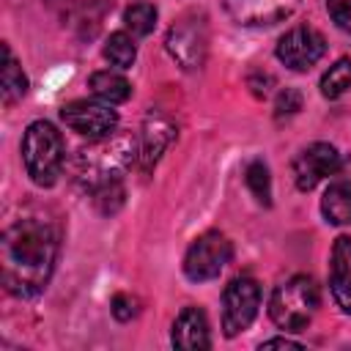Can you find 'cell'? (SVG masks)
<instances>
[{"label": "cell", "instance_id": "cell-17", "mask_svg": "<svg viewBox=\"0 0 351 351\" xmlns=\"http://www.w3.org/2000/svg\"><path fill=\"white\" fill-rule=\"evenodd\" d=\"M3 77H0V93H3V104L11 107L14 101H19L25 93H27V77L16 60V55L11 52L8 44H3Z\"/></svg>", "mask_w": 351, "mask_h": 351}, {"label": "cell", "instance_id": "cell-1", "mask_svg": "<svg viewBox=\"0 0 351 351\" xmlns=\"http://www.w3.org/2000/svg\"><path fill=\"white\" fill-rule=\"evenodd\" d=\"M58 233L41 217H25L11 222L0 239L3 285L11 296H38L55 271Z\"/></svg>", "mask_w": 351, "mask_h": 351}, {"label": "cell", "instance_id": "cell-13", "mask_svg": "<svg viewBox=\"0 0 351 351\" xmlns=\"http://www.w3.org/2000/svg\"><path fill=\"white\" fill-rule=\"evenodd\" d=\"M170 340L181 351H197V348H211V335H208V318L200 307H184L176 321Z\"/></svg>", "mask_w": 351, "mask_h": 351}, {"label": "cell", "instance_id": "cell-5", "mask_svg": "<svg viewBox=\"0 0 351 351\" xmlns=\"http://www.w3.org/2000/svg\"><path fill=\"white\" fill-rule=\"evenodd\" d=\"M165 47L170 52V58L184 69V71H195L203 66L206 52H208V22L203 14L197 11H186L181 14L165 38Z\"/></svg>", "mask_w": 351, "mask_h": 351}, {"label": "cell", "instance_id": "cell-16", "mask_svg": "<svg viewBox=\"0 0 351 351\" xmlns=\"http://www.w3.org/2000/svg\"><path fill=\"white\" fill-rule=\"evenodd\" d=\"M321 211L329 225H351V181H335L321 197Z\"/></svg>", "mask_w": 351, "mask_h": 351}, {"label": "cell", "instance_id": "cell-3", "mask_svg": "<svg viewBox=\"0 0 351 351\" xmlns=\"http://www.w3.org/2000/svg\"><path fill=\"white\" fill-rule=\"evenodd\" d=\"M318 304L321 293L315 280L307 274H293L274 288L269 299V318L274 321V326L285 332H302L313 321Z\"/></svg>", "mask_w": 351, "mask_h": 351}, {"label": "cell", "instance_id": "cell-23", "mask_svg": "<svg viewBox=\"0 0 351 351\" xmlns=\"http://www.w3.org/2000/svg\"><path fill=\"white\" fill-rule=\"evenodd\" d=\"M299 110H302V93H299L296 88H285V90H280L277 104H274V118L282 121V118L296 115Z\"/></svg>", "mask_w": 351, "mask_h": 351}, {"label": "cell", "instance_id": "cell-20", "mask_svg": "<svg viewBox=\"0 0 351 351\" xmlns=\"http://www.w3.org/2000/svg\"><path fill=\"white\" fill-rule=\"evenodd\" d=\"M156 5L154 3H145V0H140V3H132L126 11H123V25H126V30H132L134 36H148L154 27H156Z\"/></svg>", "mask_w": 351, "mask_h": 351}, {"label": "cell", "instance_id": "cell-9", "mask_svg": "<svg viewBox=\"0 0 351 351\" xmlns=\"http://www.w3.org/2000/svg\"><path fill=\"white\" fill-rule=\"evenodd\" d=\"M326 52V38L313 25H293L277 41V58L291 71H310Z\"/></svg>", "mask_w": 351, "mask_h": 351}, {"label": "cell", "instance_id": "cell-4", "mask_svg": "<svg viewBox=\"0 0 351 351\" xmlns=\"http://www.w3.org/2000/svg\"><path fill=\"white\" fill-rule=\"evenodd\" d=\"M63 137L49 121L27 123L22 134V162L33 184L52 186L63 170Z\"/></svg>", "mask_w": 351, "mask_h": 351}, {"label": "cell", "instance_id": "cell-21", "mask_svg": "<svg viewBox=\"0 0 351 351\" xmlns=\"http://www.w3.org/2000/svg\"><path fill=\"white\" fill-rule=\"evenodd\" d=\"M244 184H247V189L255 195L258 203L271 206V178H269V167H266L261 159H255V162L247 165V170H244Z\"/></svg>", "mask_w": 351, "mask_h": 351}, {"label": "cell", "instance_id": "cell-15", "mask_svg": "<svg viewBox=\"0 0 351 351\" xmlns=\"http://www.w3.org/2000/svg\"><path fill=\"white\" fill-rule=\"evenodd\" d=\"M88 88L93 90L96 99H101V101H107V104H123V101L132 96V82H129L123 74L110 71V69L93 71V74L88 77Z\"/></svg>", "mask_w": 351, "mask_h": 351}, {"label": "cell", "instance_id": "cell-10", "mask_svg": "<svg viewBox=\"0 0 351 351\" xmlns=\"http://www.w3.org/2000/svg\"><path fill=\"white\" fill-rule=\"evenodd\" d=\"M340 170V154L329 143H313L293 159V181L302 192L315 189L324 178L335 176Z\"/></svg>", "mask_w": 351, "mask_h": 351}, {"label": "cell", "instance_id": "cell-8", "mask_svg": "<svg viewBox=\"0 0 351 351\" xmlns=\"http://www.w3.org/2000/svg\"><path fill=\"white\" fill-rule=\"evenodd\" d=\"M60 121L77 132L80 137L88 140H99L115 132L118 126V112L112 110V104L107 101H93V99H74L69 104L60 107Z\"/></svg>", "mask_w": 351, "mask_h": 351}, {"label": "cell", "instance_id": "cell-6", "mask_svg": "<svg viewBox=\"0 0 351 351\" xmlns=\"http://www.w3.org/2000/svg\"><path fill=\"white\" fill-rule=\"evenodd\" d=\"M230 255H233L230 241L219 230H206L189 244L184 255V274L192 282L214 280L230 263Z\"/></svg>", "mask_w": 351, "mask_h": 351}, {"label": "cell", "instance_id": "cell-18", "mask_svg": "<svg viewBox=\"0 0 351 351\" xmlns=\"http://www.w3.org/2000/svg\"><path fill=\"white\" fill-rule=\"evenodd\" d=\"M104 58L115 69H132V63L137 60V44H134V38L126 30L110 33V38L104 41Z\"/></svg>", "mask_w": 351, "mask_h": 351}, {"label": "cell", "instance_id": "cell-19", "mask_svg": "<svg viewBox=\"0 0 351 351\" xmlns=\"http://www.w3.org/2000/svg\"><path fill=\"white\" fill-rule=\"evenodd\" d=\"M351 88V58L335 60L324 77H321V96L324 99H340Z\"/></svg>", "mask_w": 351, "mask_h": 351}, {"label": "cell", "instance_id": "cell-7", "mask_svg": "<svg viewBox=\"0 0 351 351\" xmlns=\"http://www.w3.org/2000/svg\"><path fill=\"white\" fill-rule=\"evenodd\" d=\"M261 307V285L252 277H236L228 282L222 293V332L225 337H236L244 332Z\"/></svg>", "mask_w": 351, "mask_h": 351}, {"label": "cell", "instance_id": "cell-14", "mask_svg": "<svg viewBox=\"0 0 351 351\" xmlns=\"http://www.w3.org/2000/svg\"><path fill=\"white\" fill-rule=\"evenodd\" d=\"M173 134H176V129H173V123L167 118H162V115L154 118L151 115L145 121V126H143V145H140V159H143V167L145 170L151 165H156V159L162 156V151L170 145Z\"/></svg>", "mask_w": 351, "mask_h": 351}, {"label": "cell", "instance_id": "cell-25", "mask_svg": "<svg viewBox=\"0 0 351 351\" xmlns=\"http://www.w3.org/2000/svg\"><path fill=\"white\" fill-rule=\"evenodd\" d=\"M112 315L118 321H132L137 315V299L129 293H115L112 296Z\"/></svg>", "mask_w": 351, "mask_h": 351}, {"label": "cell", "instance_id": "cell-12", "mask_svg": "<svg viewBox=\"0 0 351 351\" xmlns=\"http://www.w3.org/2000/svg\"><path fill=\"white\" fill-rule=\"evenodd\" d=\"M329 291L343 313L351 315V236H337L329 255Z\"/></svg>", "mask_w": 351, "mask_h": 351}, {"label": "cell", "instance_id": "cell-11", "mask_svg": "<svg viewBox=\"0 0 351 351\" xmlns=\"http://www.w3.org/2000/svg\"><path fill=\"white\" fill-rule=\"evenodd\" d=\"M302 0H225L228 16L241 27H269L288 19Z\"/></svg>", "mask_w": 351, "mask_h": 351}, {"label": "cell", "instance_id": "cell-26", "mask_svg": "<svg viewBox=\"0 0 351 351\" xmlns=\"http://www.w3.org/2000/svg\"><path fill=\"white\" fill-rule=\"evenodd\" d=\"M261 348H304V346L291 340V337H269V340L261 343Z\"/></svg>", "mask_w": 351, "mask_h": 351}, {"label": "cell", "instance_id": "cell-2", "mask_svg": "<svg viewBox=\"0 0 351 351\" xmlns=\"http://www.w3.org/2000/svg\"><path fill=\"white\" fill-rule=\"evenodd\" d=\"M137 154H140V148L132 134L112 132L107 137H99V140H90L88 145H82L71 156L69 170L85 192H96L107 184L123 181V176L134 165Z\"/></svg>", "mask_w": 351, "mask_h": 351}, {"label": "cell", "instance_id": "cell-24", "mask_svg": "<svg viewBox=\"0 0 351 351\" xmlns=\"http://www.w3.org/2000/svg\"><path fill=\"white\" fill-rule=\"evenodd\" d=\"M326 11L340 30L351 33V0H326Z\"/></svg>", "mask_w": 351, "mask_h": 351}, {"label": "cell", "instance_id": "cell-22", "mask_svg": "<svg viewBox=\"0 0 351 351\" xmlns=\"http://www.w3.org/2000/svg\"><path fill=\"white\" fill-rule=\"evenodd\" d=\"M90 195H93V203H96V208L101 214H115L123 206V184L121 181L118 184H107V186H101V189H96Z\"/></svg>", "mask_w": 351, "mask_h": 351}]
</instances>
